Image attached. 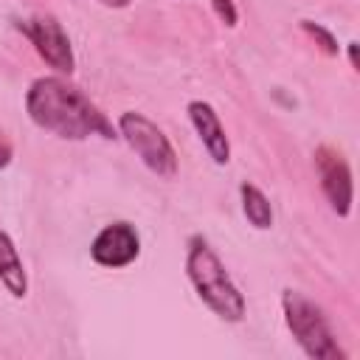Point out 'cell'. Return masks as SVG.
<instances>
[{
  "label": "cell",
  "mask_w": 360,
  "mask_h": 360,
  "mask_svg": "<svg viewBox=\"0 0 360 360\" xmlns=\"http://www.w3.org/2000/svg\"><path fill=\"white\" fill-rule=\"evenodd\" d=\"M211 11H214V17H217L222 25L236 28V22H239V8H236L233 0H211Z\"/></svg>",
  "instance_id": "cell-12"
},
{
  "label": "cell",
  "mask_w": 360,
  "mask_h": 360,
  "mask_svg": "<svg viewBox=\"0 0 360 360\" xmlns=\"http://www.w3.org/2000/svg\"><path fill=\"white\" fill-rule=\"evenodd\" d=\"M0 284L11 292V298H25L28 295V276L25 264L20 259V250L14 239L0 228Z\"/></svg>",
  "instance_id": "cell-9"
},
{
  "label": "cell",
  "mask_w": 360,
  "mask_h": 360,
  "mask_svg": "<svg viewBox=\"0 0 360 360\" xmlns=\"http://www.w3.org/2000/svg\"><path fill=\"white\" fill-rule=\"evenodd\" d=\"M17 28L22 31V37L34 45L37 56L51 70H56L59 76H70L76 70V56H73L70 37L53 14H34V17L17 20Z\"/></svg>",
  "instance_id": "cell-5"
},
{
  "label": "cell",
  "mask_w": 360,
  "mask_h": 360,
  "mask_svg": "<svg viewBox=\"0 0 360 360\" xmlns=\"http://www.w3.org/2000/svg\"><path fill=\"white\" fill-rule=\"evenodd\" d=\"M312 166L318 174V186L329 202V208L338 217H349L352 214V202H354V183H352V166L349 160L335 149L321 143L312 152Z\"/></svg>",
  "instance_id": "cell-6"
},
{
  "label": "cell",
  "mask_w": 360,
  "mask_h": 360,
  "mask_svg": "<svg viewBox=\"0 0 360 360\" xmlns=\"http://www.w3.org/2000/svg\"><path fill=\"white\" fill-rule=\"evenodd\" d=\"M141 256V236L132 222H107L90 242V259L104 270H124Z\"/></svg>",
  "instance_id": "cell-7"
},
{
  "label": "cell",
  "mask_w": 360,
  "mask_h": 360,
  "mask_svg": "<svg viewBox=\"0 0 360 360\" xmlns=\"http://www.w3.org/2000/svg\"><path fill=\"white\" fill-rule=\"evenodd\" d=\"M186 112H188V121L202 143V149L208 152V158L217 163V166H225L231 160V141L225 135V127L217 115V110L202 101V98H194L186 104Z\"/></svg>",
  "instance_id": "cell-8"
},
{
  "label": "cell",
  "mask_w": 360,
  "mask_h": 360,
  "mask_svg": "<svg viewBox=\"0 0 360 360\" xmlns=\"http://www.w3.org/2000/svg\"><path fill=\"white\" fill-rule=\"evenodd\" d=\"M346 53H349L352 70H360V62H357V42H349V45H346Z\"/></svg>",
  "instance_id": "cell-14"
},
{
  "label": "cell",
  "mask_w": 360,
  "mask_h": 360,
  "mask_svg": "<svg viewBox=\"0 0 360 360\" xmlns=\"http://www.w3.org/2000/svg\"><path fill=\"white\" fill-rule=\"evenodd\" d=\"M11 158H14V143H11V138L0 129V169H6V166L11 163Z\"/></svg>",
  "instance_id": "cell-13"
},
{
  "label": "cell",
  "mask_w": 360,
  "mask_h": 360,
  "mask_svg": "<svg viewBox=\"0 0 360 360\" xmlns=\"http://www.w3.org/2000/svg\"><path fill=\"white\" fill-rule=\"evenodd\" d=\"M186 276L197 292V298L225 323H239L248 315V301L242 290L233 284L217 250L205 236L194 233L186 245Z\"/></svg>",
  "instance_id": "cell-2"
},
{
  "label": "cell",
  "mask_w": 360,
  "mask_h": 360,
  "mask_svg": "<svg viewBox=\"0 0 360 360\" xmlns=\"http://www.w3.org/2000/svg\"><path fill=\"white\" fill-rule=\"evenodd\" d=\"M281 315L292 335V340L301 346V352L312 360H346L343 346L338 343V335L326 318V312L307 298L298 290H281Z\"/></svg>",
  "instance_id": "cell-3"
},
{
  "label": "cell",
  "mask_w": 360,
  "mask_h": 360,
  "mask_svg": "<svg viewBox=\"0 0 360 360\" xmlns=\"http://www.w3.org/2000/svg\"><path fill=\"white\" fill-rule=\"evenodd\" d=\"M298 28L321 48V53H326V56H338L340 53V45H338V37L326 28V25H321V22H312V20H301L298 22Z\"/></svg>",
  "instance_id": "cell-11"
},
{
  "label": "cell",
  "mask_w": 360,
  "mask_h": 360,
  "mask_svg": "<svg viewBox=\"0 0 360 360\" xmlns=\"http://www.w3.org/2000/svg\"><path fill=\"white\" fill-rule=\"evenodd\" d=\"M25 112L34 127L62 138V141H87L104 138L115 141L118 129L112 121L90 101V96L76 87L68 76H39L25 90Z\"/></svg>",
  "instance_id": "cell-1"
},
{
  "label": "cell",
  "mask_w": 360,
  "mask_h": 360,
  "mask_svg": "<svg viewBox=\"0 0 360 360\" xmlns=\"http://www.w3.org/2000/svg\"><path fill=\"white\" fill-rule=\"evenodd\" d=\"M239 202H242L245 219H248L256 231L273 228V205H270L267 194H264L256 183H250V180H242V183H239Z\"/></svg>",
  "instance_id": "cell-10"
},
{
  "label": "cell",
  "mask_w": 360,
  "mask_h": 360,
  "mask_svg": "<svg viewBox=\"0 0 360 360\" xmlns=\"http://www.w3.org/2000/svg\"><path fill=\"white\" fill-rule=\"evenodd\" d=\"M118 138L127 141V146L141 158V163L158 174L160 180H172L177 174V152L169 141V135L143 112L127 110L115 121Z\"/></svg>",
  "instance_id": "cell-4"
},
{
  "label": "cell",
  "mask_w": 360,
  "mask_h": 360,
  "mask_svg": "<svg viewBox=\"0 0 360 360\" xmlns=\"http://www.w3.org/2000/svg\"><path fill=\"white\" fill-rule=\"evenodd\" d=\"M101 6H107V8H127L132 0H98Z\"/></svg>",
  "instance_id": "cell-15"
}]
</instances>
